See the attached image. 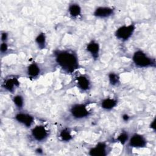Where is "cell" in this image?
<instances>
[{"instance_id":"cell-14","label":"cell","mask_w":156,"mask_h":156,"mask_svg":"<svg viewBox=\"0 0 156 156\" xmlns=\"http://www.w3.org/2000/svg\"><path fill=\"white\" fill-rule=\"evenodd\" d=\"M118 101L115 98L107 97L101 100L100 102L101 107L106 111H110L115 108L118 105Z\"/></svg>"},{"instance_id":"cell-4","label":"cell","mask_w":156,"mask_h":156,"mask_svg":"<svg viewBox=\"0 0 156 156\" xmlns=\"http://www.w3.org/2000/svg\"><path fill=\"white\" fill-rule=\"evenodd\" d=\"M71 116L76 119H83L88 118L90 115V111L87 105L84 103H76L73 104L69 108Z\"/></svg>"},{"instance_id":"cell-12","label":"cell","mask_w":156,"mask_h":156,"mask_svg":"<svg viewBox=\"0 0 156 156\" xmlns=\"http://www.w3.org/2000/svg\"><path fill=\"white\" fill-rule=\"evenodd\" d=\"M77 87L82 91L85 92L90 90L91 82L89 77L86 74H80L76 78Z\"/></svg>"},{"instance_id":"cell-2","label":"cell","mask_w":156,"mask_h":156,"mask_svg":"<svg viewBox=\"0 0 156 156\" xmlns=\"http://www.w3.org/2000/svg\"><path fill=\"white\" fill-rule=\"evenodd\" d=\"M132 60L134 65L139 68L155 67V59L151 57L142 49L136 50L132 54Z\"/></svg>"},{"instance_id":"cell-21","label":"cell","mask_w":156,"mask_h":156,"mask_svg":"<svg viewBox=\"0 0 156 156\" xmlns=\"http://www.w3.org/2000/svg\"><path fill=\"white\" fill-rule=\"evenodd\" d=\"M9 49V46L7 43V42H1V46H0V52L2 54H5L7 52Z\"/></svg>"},{"instance_id":"cell-19","label":"cell","mask_w":156,"mask_h":156,"mask_svg":"<svg viewBox=\"0 0 156 156\" xmlns=\"http://www.w3.org/2000/svg\"><path fill=\"white\" fill-rule=\"evenodd\" d=\"M12 102L16 108L19 110H21L24 105V99L22 95L19 94H15L12 98Z\"/></svg>"},{"instance_id":"cell-10","label":"cell","mask_w":156,"mask_h":156,"mask_svg":"<svg viewBox=\"0 0 156 156\" xmlns=\"http://www.w3.org/2000/svg\"><path fill=\"white\" fill-rule=\"evenodd\" d=\"M20 82L18 78L16 76H10L4 79L2 83V87L7 91L13 93L20 87Z\"/></svg>"},{"instance_id":"cell-5","label":"cell","mask_w":156,"mask_h":156,"mask_svg":"<svg viewBox=\"0 0 156 156\" xmlns=\"http://www.w3.org/2000/svg\"><path fill=\"white\" fill-rule=\"evenodd\" d=\"M30 136L37 142H44L49 138V131L44 125H37L31 129Z\"/></svg>"},{"instance_id":"cell-25","label":"cell","mask_w":156,"mask_h":156,"mask_svg":"<svg viewBox=\"0 0 156 156\" xmlns=\"http://www.w3.org/2000/svg\"><path fill=\"white\" fill-rule=\"evenodd\" d=\"M35 151H36V152H38V153H40V152H42L43 150H42V149H41L40 148H38Z\"/></svg>"},{"instance_id":"cell-23","label":"cell","mask_w":156,"mask_h":156,"mask_svg":"<svg viewBox=\"0 0 156 156\" xmlns=\"http://www.w3.org/2000/svg\"><path fill=\"white\" fill-rule=\"evenodd\" d=\"M149 127L152 129L153 130H155V118H154L151 122L149 124Z\"/></svg>"},{"instance_id":"cell-13","label":"cell","mask_w":156,"mask_h":156,"mask_svg":"<svg viewBox=\"0 0 156 156\" xmlns=\"http://www.w3.org/2000/svg\"><path fill=\"white\" fill-rule=\"evenodd\" d=\"M41 73V68L39 65L35 62L30 63L26 68V74L32 79L37 78Z\"/></svg>"},{"instance_id":"cell-7","label":"cell","mask_w":156,"mask_h":156,"mask_svg":"<svg viewBox=\"0 0 156 156\" xmlns=\"http://www.w3.org/2000/svg\"><path fill=\"white\" fill-rule=\"evenodd\" d=\"M115 13V9L108 5H99L96 7L93 12V15L98 18L105 19L113 16Z\"/></svg>"},{"instance_id":"cell-18","label":"cell","mask_w":156,"mask_h":156,"mask_svg":"<svg viewBox=\"0 0 156 156\" xmlns=\"http://www.w3.org/2000/svg\"><path fill=\"white\" fill-rule=\"evenodd\" d=\"M108 80L109 84L113 87H117L121 83L119 75L115 72H111L108 73Z\"/></svg>"},{"instance_id":"cell-20","label":"cell","mask_w":156,"mask_h":156,"mask_svg":"<svg viewBox=\"0 0 156 156\" xmlns=\"http://www.w3.org/2000/svg\"><path fill=\"white\" fill-rule=\"evenodd\" d=\"M129 137H130V136L127 132L122 131L116 137V141L120 143L121 144L124 145L125 144H126L127 143Z\"/></svg>"},{"instance_id":"cell-16","label":"cell","mask_w":156,"mask_h":156,"mask_svg":"<svg viewBox=\"0 0 156 156\" xmlns=\"http://www.w3.org/2000/svg\"><path fill=\"white\" fill-rule=\"evenodd\" d=\"M35 42L38 49L41 50L44 49L47 46V40L45 33L43 32L38 33L35 38Z\"/></svg>"},{"instance_id":"cell-8","label":"cell","mask_w":156,"mask_h":156,"mask_svg":"<svg viewBox=\"0 0 156 156\" xmlns=\"http://www.w3.org/2000/svg\"><path fill=\"white\" fill-rule=\"evenodd\" d=\"M14 118L15 120L19 124L27 128L32 127L35 121V118L33 115L27 112L21 111L18 112L15 114Z\"/></svg>"},{"instance_id":"cell-17","label":"cell","mask_w":156,"mask_h":156,"mask_svg":"<svg viewBox=\"0 0 156 156\" xmlns=\"http://www.w3.org/2000/svg\"><path fill=\"white\" fill-rule=\"evenodd\" d=\"M58 137L60 140L63 142H69L73 138V135L71 133V130L69 128H63L58 133Z\"/></svg>"},{"instance_id":"cell-15","label":"cell","mask_w":156,"mask_h":156,"mask_svg":"<svg viewBox=\"0 0 156 156\" xmlns=\"http://www.w3.org/2000/svg\"><path fill=\"white\" fill-rule=\"evenodd\" d=\"M82 7L79 3L72 2L68 7V13L73 19H76L82 15Z\"/></svg>"},{"instance_id":"cell-1","label":"cell","mask_w":156,"mask_h":156,"mask_svg":"<svg viewBox=\"0 0 156 156\" xmlns=\"http://www.w3.org/2000/svg\"><path fill=\"white\" fill-rule=\"evenodd\" d=\"M53 55L57 65L67 74H72L80 68L77 53L73 49H55Z\"/></svg>"},{"instance_id":"cell-3","label":"cell","mask_w":156,"mask_h":156,"mask_svg":"<svg viewBox=\"0 0 156 156\" xmlns=\"http://www.w3.org/2000/svg\"><path fill=\"white\" fill-rule=\"evenodd\" d=\"M136 29L135 24H124L118 27L115 31L114 35L115 38L122 42L129 40L133 35Z\"/></svg>"},{"instance_id":"cell-9","label":"cell","mask_w":156,"mask_h":156,"mask_svg":"<svg viewBox=\"0 0 156 156\" xmlns=\"http://www.w3.org/2000/svg\"><path fill=\"white\" fill-rule=\"evenodd\" d=\"M110 152V148L107 143L100 141L89 150L88 154L91 156H106Z\"/></svg>"},{"instance_id":"cell-24","label":"cell","mask_w":156,"mask_h":156,"mask_svg":"<svg viewBox=\"0 0 156 156\" xmlns=\"http://www.w3.org/2000/svg\"><path fill=\"white\" fill-rule=\"evenodd\" d=\"M122 119L123 121L127 122V121H128L129 120L130 116L128 114H127V113H124V114H123L122 115Z\"/></svg>"},{"instance_id":"cell-22","label":"cell","mask_w":156,"mask_h":156,"mask_svg":"<svg viewBox=\"0 0 156 156\" xmlns=\"http://www.w3.org/2000/svg\"><path fill=\"white\" fill-rule=\"evenodd\" d=\"M9 38V34L5 31L2 32L1 34V42H7Z\"/></svg>"},{"instance_id":"cell-11","label":"cell","mask_w":156,"mask_h":156,"mask_svg":"<svg viewBox=\"0 0 156 156\" xmlns=\"http://www.w3.org/2000/svg\"><path fill=\"white\" fill-rule=\"evenodd\" d=\"M86 51L91 55L92 58L96 60L99 58L100 55L101 47L99 43L95 40H91L86 44L85 47Z\"/></svg>"},{"instance_id":"cell-6","label":"cell","mask_w":156,"mask_h":156,"mask_svg":"<svg viewBox=\"0 0 156 156\" xmlns=\"http://www.w3.org/2000/svg\"><path fill=\"white\" fill-rule=\"evenodd\" d=\"M127 143L130 147L136 149L144 148L147 146L146 138L144 135L138 133H133L130 136Z\"/></svg>"}]
</instances>
